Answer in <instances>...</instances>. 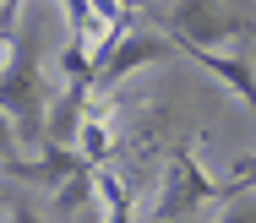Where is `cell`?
<instances>
[{
	"mask_svg": "<svg viewBox=\"0 0 256 223\" xmlns=\"http://www.w3.org/2000/svg\"><path fill=\"white\" fill-rule=\"evenodd\" d=\"M50 82H44V55H38V27L22 22L16 44L0 60V109L16 120L22 147H44V120H50Z\"/></svg>",
	"mask_w": 256,
	"mask_h": 223,
	"instance_id": "obj_1",
	"label": "cell"
},
{
	"mask_svg": "<svg viewBox=\"0 0 256 223\" xmlns=\"http://www.w3.org/2000/svg\"><path fill=\"white\" fill-rule=\"evenodd\" d=\"M229 196H240L234 180L218 185V180L196 164L191 147H174V153H169V169H164V185H158L153 223H180L186 213H196V207H207V202H229Z\"/></svg>",
	"mask_w": 256,
	"mask_h": 223,
	"instance_id": "obj_2",
	"label": "cell"
},
{
	"mask_svg": "<svg viewBox=\"0 0 256 223\" xmlns=\"http://www.w3.org/2000/svg\"><path fill=\"white\" fill-rule=\"evenodd\" d=\"M246 33V22L224 5V0H174L169 5V38L186 49H218V44H229V38H240Z\"/></svg>",
	"mask_w": 256,
	"mask_h": 223,
	"instance_id": "obj_3",
	"label": "cell"
},
{
	"mask_svg": "<svg viewBox=\"0 0 256 223\" xmlns=\"http://www.w3.org/2000/svg\"><path fill=\"white\" fill-rule=\"evenodd\" d=\"M169 49H174V38L148 33V27H126V38L98 60V82H93V93H109V87H120L131 71H142V65H153V60H169Z\"/></svg>",
	"mask_w": 256,
	"mask_h": 223,
	"instance_id": "obj_4",
	"label": "cell"
},
{
	"mask_svg": "<svg viewBox=\"0 0 256 223\" xmlns=\"http://www.w3.org/2000/svg\"><path fill=\"white\" fill-rule=\"evenodd\" d=\"M88 109H93V87H88V82H66V87L50 98L44 142H54V147H76V131H82Z\"/></svg>",
	"mask_w": 256,
	"mask_h": 223,
	"instance_id": "obj_5",
	"label": "cell"
},
{
	"mask_svg": "<svg viewBox=\"0 0 256 223\" xmlns=\"http://www.w3.org/2000/svg\"><path fill=\"white\" fill-rule=\"evenodd\" d=\"M6 174H16V180H33V185H44V191H54L60 180H71L76 169H88V158L76 153V147H54V142H44V153L38 158H11V164H0Z\"/></svg>",
	"mask_w": 256,
	"mask_h": 223,
	"instance_id": "obj_6",
	"label": "cell"
},
{
	"mask_svg": "<svg viewBox=\"0 0 256 223\" xmlns=\"http://www.w3.org/2000/svg\"><path fill=\"white\" fill-rule=\"evenodd\" d=\"M186 55L196 60L207 76H218V82H224V87H229V93H234V98L256 114V71H251V60L224 55V49H191V44H186Z\"/></svg>",
	"mask_w": 256,
	"mask_h": 223,
	"instance_id": "obj_7",
	"label": "cell"
},
{
	"mask_svg": "<svg viewBox=\"0 0 256 223\" xmlns=\"http://www.w3.org/2000/svg\"><path fill=\"white\" fill-rule=\"evenodd\" d=\"M88 202H98V169H93V164H88V169H76L71 180H60V185L50 191V207L60 213V218H76Z\"/></svg>",
	"mask_w": 256,
	"mask_h": 223,
	"instance_id": "obj_8",
	"label": "cell"
},
{
	"mask_svg": "<svg viewBox=\"0 0 256 223\" xmlns=\"http://www.w3.org/2000/svg\"><path fill=\"white\" fill-rule=\"evenodd\" d=\"M98 207H104V223H131L136 218L131 185H126L120 174H109V169H98Z\"/></svg>",
	"mask_w": 256,
	"mask_h": 223,
	"instance_id": "obj_9",
	"label": "cell"
},
{
	"mask_svg": "<svg viewBox=\"0 0 256 223\" xmlns=\"http://www.w3.org/2000/svg\"><path fill=\"white\" fill-rule=\"evenodd\" d=\"M76 153H82L93 169L109 164V153H114V131H109V120H104L98 109H88V120H82V131H76Z\"/></svg>",
	"mask_w": 256,
	"mask_h": 223,
	"instance_id": "obj_10",
	"label": "cell"
},
{
	"mask_svg": "<svg viewBox=\"0 0 256 223\" xmlns=\"http://www.w3.org/2000/svg\"><path fill=\"white\" fill-rule=\"evenodd\" d=\"M229 180H234L240 191H256V153H240V158H229Z\"/></svg>",
	"mask_w": 256,
	"mask_h": 223,
	"instance_id": "obj_11",
	"label": "cell"
},
{
	"mask_svg": "<svg viewBox=\"0 0 256 223\" xmlns=\"http://www.w3.org/2000/svg\"><path fill=\"white\" fill-rule=\"evenodd\" d=\"M16 147H22V131H16V120L0 109V164H11L16 158Z\"/></svg>",
	"mask_w": 256,
	"mask_h": 223,
	"instance_id": "obj_12",
	"label": "cell"
},
{
	"mask_svg": "<svg viewBox=\"0 0 256 223\" xmlns=\"http://www.w3.org/2000/svg\"><path fill=\"white\" fill-rule=\"evenodd\" d=\"M218 223H256V196H246V191H240V196H234V207H229Z\"/></svg>",
	"mask_w": 256,
	"mask_h": 223,
	"instance_id": "obj_13",
	"label": "cell"
},
{
	"mask_svg": "<svg viewBox=\"0 0 256 223\" xmlns=\"http://www.w3.org/2000/svg\"><path fill=\"white\" fill-rule=\"evenodd\" d=\"M6 223H44V218H38V213H33L28 202H11V213H6Z\"/></svg>",
	"mask_w": 256,
	"mask_h": 223,
	"instance_id": "obj_14",
	"label": "cell"
},
{
	"mask_svg": "<svg viewBox=\"0 0 256 223\" xmlns=\"http://www.w3.org/2000/svg\"><path fill=\"white\" fill-rule=\"evenodd\" d=\"M120 5H126V11H142V5H148V0H120Z\"/></svg>",
	"mask_w": 256,
	"mask_h": 223,
	"instance_id": "obj_15",
	"label": "cell"
},
{
	"mask_svg": "<svg viewBox=\"0 0 256 223\" xmlns=\"http://www.w3.org/2000/svg\"><path fill=\"white\" fill-rule=\"evenodd\" d=\"M0 202H6V196H0Z\"/></svg>",
	"mask_w": 256,
	"mask_h": 223,
	"instance_id": "obj_16",
	"label": "cell"
}]
</instances>
